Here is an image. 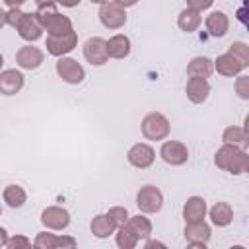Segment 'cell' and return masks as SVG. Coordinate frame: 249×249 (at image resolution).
<instances>
[{"label": "cell", "mask_w": 249, "mask_h": 249, "mask_svg": "<svg viewBox=\"0 0 249 249\" xmlns=\"http://www.w3.org/2000/svg\"><path fill=\"white\" fill-rule=\"evenodd\" d=\"M216 165L230 171V173L239 175V173H245L249 169V156L237 146L224 144L216 152Z\"/></svg>", "instance_id": "obj_1"}, {"label": "cell", "mask_w": 249, "mask_h": 249, "mask_svg": "<svg viewBox=\"0 0 249 249\" xmlns=\"http://www.w3.org/2000/svg\"><path fill=\"white\" fill-rule=\"evenodd\" d=\"M37 18H39L41 27L47 29L49 35H62V33L72 29V21L66 16H62L54 8V4H47V6L39 8L37 10Z\"/></svg>", "instance_id": "obj_2"}, {"label": "cell", "mask_w": 249, "mask_h": 249, "mask_svg": "<svg viewBox=\"0 0 249 249\" xmlns=\"http://www.w3.org/2000/svg\"><path fill=\"white\" fill-rule=\"evenodd\" d=\"M142 134L148 140H163L169 134V121L161 113H150L142 119Z\"/></svg>", "instance_id": "obj_3"}, {"label": "cell", "mask_w": 249, "mask_h": 249, "mask_svg": "<svg viewBox=\"0 0 249 249\" xmlns=\"http://www.w3.org/2000/svg\"><path fill=\"white\" fill-rule=\"evenodd\" d=\"M136 204H138V208H140L142 212L154 214V212H158V210L161 208V204H163V195H161V191H160L158 187L146 185V187H142V189L138 191V195H136Z\"/></svg>", "instance_id": "obj_4"}, {"label": "cell", "mask_w": 249, "mask_h": 249, "mask_svg": "<svg viewBox=\"0 0 249 249\" xmlns=\"http://www.w3.org/2000/svg\"><path fill=\"white\" fill-rule=\"evenodd\" d=\"M76 43H78V35H76L74 29H70V31H66V33H62V35H49L45 47H47L49 54H53V56H62V54L70 53V51L76 47Z\"/></svg>", "instance_id": "obj_5"}, {"label": "cell", "mask_w": 249, "mask_h": 249, "mask_svg": "<svg viewBox=\"0 0 249 249\" xmlns=\"http://www.w3.org/2000/svg\"><path fill=\"white\" fill-rule=\"evenodd\" d=\"M99 19L105 27L109 29H119L126 23V14H124V8H121L119 4L115 2H105L101 4L99 8Z\"/></svg>", "instance_id": "obj_6"}, {"label": "cell", "mask_w": 249, "mask_h": 249, "mask_svg": "<svg viewBox=\"0 0 249 249\" xmlns=\"http://www.w3.org/2000/svg\"><path fill=\"white\" fill-rule=\"evenodd\" d=\"M84 56H86V60L89 64H95V66L105 64L107 58H109L107 56V41L101 39V37L88 39L86 45H84Z\"/></svg>", "instance_id": "obj_7"}, {"label": "cell", "mask_w": 249, "mask_h": 249, "mask_svg": "<svg viewBox=\"0 0 249 249\" xmlns=\"http://www.w3.org/2000/svg\"><path fill=\"white\" fill-rule=\"evenodd\" d=\"M160 156L169 165H183L189 158V152H187L185 144H181L177 140H167V142H163V146L160 150Z\"/></svg>", "instance_id": "obj_8"}, {"label": "cell", "mask_w": 249, "mask_h": 249, "mask_svg": "<svg viewBox=\"0 0 249 249\" xmlns=\"http://www.w3.org/2000/svg\"><path fill=\"white\" fill-rule=\"evenodd\" d=\"M185 239L193 247H206V241L210 239V226L204 220L189 222L185 226Z\"/></svg>", "instance_id": "obj_9"}, {"label": "cell", "mask_w": 249, "mask_h": 249, "mask_svg": "<svg viewBox=\"0 0 249 249\" xmlns=\"http://www.w3.org/2000/svg\"><path fill=\"white\" fill-rule=\"evenodd\" d=\"M56 72L68 84H80L84 80V76H86L84 74V68L74 58H64V56L56 62Z\"/></svg>", "instance_id": "obj_10"}, {"label": "cell", "mask_w": 249, "mask_h": 249, "mask_svg": "<svg viewBox=\"0 0 249 249\" xmlns=\"http://www.w3.org/2000/svg\"><path fill=\"white\" fill-rule=\"evenodd\" d=\"M41 222L51 230H64L70 224V214H68V210H64L60 206H49L43 210Z\"/></svg>", "instance_id": "obj_11"}, {"label": "cell", "mask_w": 249, "mask_h": 249, "mask_svg": "<svg viewBox=\"0 0 249 249\" xmlns=\"http://www.w3.org/2000/svg\"><path fill=\"white\" fill-rule=\"evenodd\" d=\"M43 58H45L43 51L39 47H31V45H25L16 53V62L25 70H35L37 66H41Z\"/></svg>", "instance_id": "obj_12"}, {"label": "cell", "mask_w": 249, "mask_h": 249, "mask_svg": "<svg viewBox=\"0 0 249 249\" xmlns=\"http://www.w3.org/2000/svg\"><path fill=\"white\" fill-rule=\"evenodd\" d=\"M18 33H19V37L25 39V41H37V39L41 37L43 27H41V23H39L37 12H33V14H25V16H23L21 23L18 25Z\"/></svg>", "instance_id": "obj_13"}, {"label": "cell", "mask_w": 249, "mask_h": 249, "mask_svg": "<svg viewBox=\"0 0 249 249\" xmlns=\"http://www.w3.org/2000/svg\"><path fill=\"white\" fill-rule=\"evenodd\" d=\"M154 150L148 146V144H134L130 150H128V161L138 167V169H146L154 163Z\"/></svg>", "instance_id": "obj_14"}, {"label": "cell", "mask_w": 249, "mask_h": 249, "mask_svg": "<svg viewBox=\"0 0 249 249\" xmlns=\"http://www.w3.org/2000/svg\"><path fill=\"white\" fill-rule=\"evenodd\" d=\"M23 88V74L18 70H4L0 74V93L14 95Z\"/></svg>", "instance_id": "obj_15"}, {"label": "cell", "mask_w": 249, "mask_h": 249, "mask_svg": "<svg viewBox=\"0 0 249 249\" xmlns=\"http://www.w3.org/2000/svg\"><path fill=\"white\" fill-rule=\"evenodd\" d=\"M35 247L39 249H53V247H76V239L74 237H60V235H54V233H39L33 241Z\"/></svg>", "instance_id": "obj_16"}, {"label": "cell", "mask_w": 249, "mask_h": 249, "mask_svg": "<svg viewBox=\"0 0 249 249\" xmlns=\"http://www.w3.org/2000/svg\"><path fill=\"white\" fill-rule=\"evenodd\" d=\"M185 91L193 103H202L210 93V84L204 78H189Z\"/></svg>", "instance_id": "obj_17"}, {"label": "cell", "mask_w": 249, "mask_h": 249, "mask_svg": "<svg viewBox=\"0 0 249 249\" xmlns=\"http://www.w3.org/2000/svg\"><path fill=\"white\" fill-rule=\"evenodd\" d=\"M204 214H206V202L204 198L200 196H191L187 202H185V208H183V218L185 222H200L204 220Z\"/></svg>", "instance_id": "obj_18"}, {"label": "cell", "mask_w": 249, "mask_h": 249, "mask_svg": "<svg viewBox=\"0 0 249 249\" xmlns=\"http://www.w3.org/2000/svg\"><path fill=\"white\" fill-rule=\"evenodd\" d=\"M130 53V41L126 35L119 33L107 41V56L111 58H124Z\"/></svg>", "instance_id": "obj_19"}, {"label": "cell", "mask_w": 249, "mask_h": 249, "mask_svg": "<svg viewBox=\"0 0 249 249\" xmlns=\"http://www.w3.org/2000/svg\"><path fill=\"white\" fill-rule=\"evenodd\" d=\"M243 68H245V66H243L230 51H228L226 54L218 56V60H216V70H218V74H222V76H235V74H239Z\"/></svg>", "instance_id": "obj_20"}, {"label": "cell", "mask_w": 249, "mask_h": 249, "mask_svg": "<svg viewBox=\"0 0 249 249\" xmlns=\"http://www.w3.org/2000/svg\"><path fill=\"white\" fill-rule=\"evenodd\" d=\"M212 70H214L212 60L206 58V56H196V58H193V60L189 62V66H187L189 78H204V80H206V78L212 74Z\"/></svg>", "instance_id": "obj_21"}, {"label": "cell", "mask_w": 249, "mask_h": 249, "mask_svg": "<svg viewBox=\"0 0 249 249\" xmlns=\"http://www.w3.org/2000/svg\"><path fill=\"white\" fill-rule=\"evenodd\" d=\"M228 25H230V21H228V16H226L224 12H212V14L206 18V29H208V33H210L212 37H222V35H226Z\"/></svg>", "instance_id": "obj_22"}, {"label": "cell", "mask_w": 249, "mask_h": 249, "mask_svg": "<svg viewBox=\"0 0 249 249\" xmlns=\"http://www.w3.org/2000/svg\"><path fill=\"white\" fill-rule=\"evenodd\" d=\"M124 226L136 235V239L140 241V239H146L150 233H152V224H150V220L148 218H144V216H128V220L124 222Z\"/></svg>", "instance_id": "obj_23"}, {"label": "cell", "mask_w": 249, "mask_h": 249, "mask_svg": "<svg viewBox=\"0 0 249 249\" xmlns=\"http://www.w3.org/2000/svg\"><path fill=\"white\" fill-rule=\"evenodd\" d=\"M210 220H212V224H216V226H220V228L228 226V224L233 220V210H231V206H230L228 202H216V204L210 208Z\"/></svg>", "instance_id": "obj_24"}, {"label": "cell", "mask_w": 249, "mask_h": 249, "mask_svg": "<svg viewBox=\"0 0 249 249\" xmlns=\"http://www.w3.org/2000/svg\"><path fill=\"white\" fill-rule=\"evenodd\" d=\"M200 21H202L200 12H196V10H193V8L183 10V12L179 14V18H177V25H179L183 31H187V33L195 31V29L200 25Z\"/></svg>", "instance_id": "obj_25"}, {"label": "cell", "mask_w": 249, "mask_h": 249, "mask_svg": "<svg viewBox=\"0 0 249 249\" xmlns=\"http://www.w3.org/2000/svg\"><path fill=\"white\" fill-rule=\"evenodd\" d=\"M115 230H117V226L113 224V220H111L107 214H99V216H95L93 222H91V233H93L95 237H107V235H111Z\"/></svg>", "instance_id": "obj_26"}, {"label": "cell", "mask_w": 249, "mask_h": 249, "mask_svg": "<svg viewBox=\"0 0 249 249\" xmlns=\"http://www.w3.org/2000/svg\"><path fill=\"white\" fill-rule=\"evenodd\" d=\"M224 144H231L237 148H243L247 144V130L241 126H230L224 130Z\"/></svg>", "instance_id": "obj_27"}, {"label": "cell", "mask_w": 249, "mask_h": 249, "mask_svg": "<svg viewBox=\"0 0 249 249\" xmlns=\"http://www.w3.org/2000/svg\"><path fill=\"white\" fill-rule=\"evenodd\" d=\"M25 198H27V195H25V191L19 185H8L4 189V200L12 208H19L25 202Z\"/></svg>", "instance_id": "obj_28"}, {"label": "cell", "mask_w": 249, "mask_h": 249, "mask_svg": "<svg viewBox=\"0 0 249 249\" xmlns=\"http://www.w3.org/2000/svg\"><path fill=\"white\" fill-rule=\"evenodd\" d=\"M136 243H138L136 235L123 224V226L119 228V233H117V245H119L121 249H132V247H136Z\"/></svg>", "instance_id": "obj_29"}, {"label": "cell", "mask_w": 249, "mask_h": 249, "mask_svg": "<svg viewBox=\"0 0 249 249\" xmlns=\"http://www.w3.org/2000/svg\"><path fill=\"white\" fill-rule=\"evenodd\" d=\"M228 51H230L245 68L249 66V47H247L245 43H231Z\"/></svg>", "instance_id": "obj_30"}, {"label": "cell", "mask_w": 249, "mask_h": 249, "mask_svg": "<svg viewBox=\"0 0 249 249\" xmlns=\"http://www.w3.org/2000/svg\"><path fill=\"white\" fill-rule=\"evenodd\" d=\"M107 216L113 220V224H115L117 228H121V226L128 220V210L123 208V206H115V208H111V210L107 212Z\"/></svg>", "instance_id": "obj_31"}, {"label": "cell", "mask_w": 249, "mask_h": 249, "mask_svg": "<svg viewBox=\"0 0 249 249\" xmlns=\"http://www.w3.org/2000/svg\"><path fill=\"white\" fill-rule=\"evenodd\" d=\"M23 16H25V12H21L19 8H10V12H6V23L18 29V25L23 19Z\"/></svg>", "instance_id": "obj_32"}, {"label": "cell", "mask_w": 249, "mask_h": 249, "mask_svg": "<svg viewBox=\"0 0 249 249\" xmlns=\"http://www.w3.org/2000/svg\"><path fill=\"white\" fill-rule=\"evenodd\" d=\"M235 88H237L239 97H243V99H247V97H249V78H247V76H241V78L237 80Z\"/></svg>", "instance_id": "obj_33"}, {"label": "cell", "mask_w": 249, "mask_h": 249, "mask_svg": "<svg viewBox=\"0 0 249 249\" xmlns=\"http://www.w3.org/2000/svg\"><path fill=\"white\" fill-rule=\"evenodd\" d=\"M6 245H8L10 249H19V247H31V241H29V239H25V237H21V235H18V237L8 239V241H6Z\"/></svg>", "instance_id": "obj_34"}, {"label": "cell", "mask_w": 249, "mask_h": 249, "mask_svg": "<svg viewBox=\"0 0 249 249\" xmlns=\"http://www.w3.org/2000/svg\"><path fill=\"white\" fill-rule=\"evenodd\" d=\"M212 2H214V0H187L189 8H193V10H196V12H202V10L210 8Z\"/></svg>", "instance_id": "obj_35"}, {"label": "cell", "mask_w": 249, "mask_h": 249, "mask_svg": "<svg viewBox=\"0 0 249 249\" xmlns=\"http://www.w3.org/2000/svg\"><path fill=\"white\" fill-rule=\"evenodd\" d=\"M54 2H58V4H62V6H66V8H74V6L80 4V0H54Z\"/></svg>", "instance_id": "obj_36"}, {"label": "cell", "mask_w": 249, "mask_h": 249, "mask_svg": "<svg viewBox=\"0 0 249 249\" xmlns=\"http://www.w3.org/2000/svg\"><path fill=\"white\" fill-rule=\"evenodd\" d=\"M115 4H119L121 8H128V6H134L138 0H113Z\"/></svg>", "instance_id": "obj_37"}, {"label": "cell", "mask_w": 249, "mask_h": 249, "mask_svg": "<svg viewBox=\"0 0 249 249\" xmlns=\"http://www.w3.org/2000/svg\"><path fill=\"white\" fill-rule=\"evenodd\" d=\"M6 2V6L8 8H19L23 2H27V0H4Z\"/></svg>", "instance_id": "obj_38"}, {"label": "cell", "mask_w": 249, "mask_h": 249, "mask_svg": "<svg viewBox=\"0 0 249 249\" xmlns=\"http://www.w3.org/2000/svg\"><path fill=\"white\" fill-rule=\"evenodd\" d=\"M6 241H8V233H6V230H4V228H0V247H4V245H6Z\"/></svg>", "instance_id": "obj_39"}, {"label": "cell", "mask_w": 249, "mask_h": 249, "mask_svg": "<svg viewBox=\"0 0 249 249\" xmlns=\"http://www.w3.org/2000/svg\"><path fill=\"white\" fill-rule=\"evenodd\" d=\"M35 4H37L39 8H43V6H47V4H54V0H35Z\"/></svg>", "instance_id": "obj_40"}, {"label": "cell", "mask_w": 249, "mask_h": 249, "mask_svg": "<svg viewBox=\"0 0 249 249\" xmlns=\"http://www.w3.org/2000/svg\"><path fill=\"white\" fill-rule=\"evenodd\" d=\"M6 25V12L0 8V27H4Z\"/></svg>", "instance_id": "obj_41"}, {"label": "cell", "mask_w": 249, "mask_h": 249, "mask_svg": "<svg viewBox=\"0 0 249 249\" xmlns=\"http://www.w3.org/2000/svg\"><path fill=\"white\" fill-rule=\"evenodd\" d=\"M146 247L150 249V247H163V243H158V241H148L146 243Z\"/></svg>", "instance_id": "obj_42"}, {"label": "cell", "mask_w": 249, "mask_h": 249, "mask_svg": "<svg viewBox=\"0 0 249 249\" xmlns=\"http://www.w3.org/2000/svg\"><path fill=\"white\" fill-rule=\"evenodd\" d=\"M93 4H105V2H109V0H91Z\"/></svg>", "instance_id": "obj_43"}, {"label": "cell", "mask_w": 249, "mask_h": 249, "mask_svg": "<svg viewBox=\"0 0 249 249\" xmlns=\"http://www.w3.org/2000/svg\"><path fill=\"white\" fill-rule=\"evenodd\" d=\"M2 64H4V56L0 54V68H2Z\"/></svg>", "instance_id": "obj_44"}, {"label": "cell", "mask_w": 249, "mask_h": 249, "mask_svg": "<svg viewBox=\"0 0 249 249\" xmlns=\"http://www.w3.org/2000/svg\"><path fill=\"white\" fill-rule=\"evenodd\" d=\"M0 214H2V208H0Z\"/></svg>", "instance_id": "obj_45"}]
</instances>
